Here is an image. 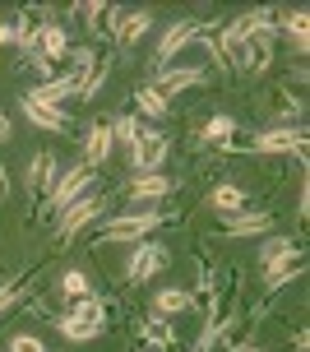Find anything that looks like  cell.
<instances>
[{
    "label": "cell",
    "instance_id": "obj_12",
    "mask_svg": "<svg viewBox=\"0 0 310 352\" xmlns=\"http://www.w3.org/2000/svg\"><path fill=\"white\" fill-rule=\"evenodd\" d=\"M301 274H306V250H292V255H283V260L264 264V287L278 292V287H287V283L301 278Z\"/></svg>",
    "mask_w": 310,
    "mask_h": 352
},
{
    "label": "cell",
    "instance_id": "obj_5",
    "mask_svg": "<svg viewBox=\"0 0 310 352\" xmlns=\"http://www.w3.org/2000/svg\"><path fill=\"white\" fill-rule=\"evenodd\" d=\"M245 148H250V153H296V158H306V130L274 125V130H259Z\"/></svg>",
    "mask_w": 310,
    "mask_h": 352
},
{
    "label": "cell",
    "instance_id": "obj_7",
    "mask_svg": "<svg viewBox=\"0 0 310 352\" xmlns=\"http://www.w3.org/2000/svg\"><path fill=\"white\" fill-rule=\"evenodd\" d=\"M195 37H204V28H199L195 19H181V23H172V28L162 33V42H157L153 65H157V70H167V65L176 60V52H186V47L195 42Z\"/></svg>",
    "mask_w": 310,
    "mask_h": 352
},
{
    "label": "cell",
    "instance_id": "obj_27",
    "mask_svg": "<svg viewBox=\"0 0 310 352\" xmlns=\"http://www.w3.org/2000/svg\"><path fill=\"white\" fill-rule=\"evenodd\" d=\"M269 107H274V116L283 125H292V116H301V98H296V93H287V88H278L274 98H269Z\"/></svg>",
    "mask_w": 310,
    "mask_h": 352
},
{
    "label": "cell",
    "instance_id": "obj_36",
    "mask_svg": "<svg viewBox=\"0 0 310 352\" xmlns=\"http://www.w3.org/2000/svg\"><path fill=\"white\" fill-rule=\"evenodd\" d=\"M5 42H14V28H10V23H0V47H5Z\"/></svg>",
    "mask_w": 310,
    "mask_h": 352
},
{
    "label": "cell",
    "instance_id": "obj_11",
    "mask_svg": "<svg viewBox=\"0 0 310 352\" xmlns=\"http://www.w3.org/2000/svg\"><path fill=\"white\" fill-rule=\"evenodd\" d=\"M56 181H60V158L42 148V153H37V158L28 162V190H33V195H42V199H47V195H52V186H56Z\"/></svg>",
    "mask_w": 310,
    "mask_h": 352
},
{
    "label": "cell",
    "instance_id": "obj_24",
    "mask_svg": "<svg viewBox=\"0 0 310 352\" xmlns=\"http://www.w3.org/2000/svg\"><path fill=\"white\" fill-rule=\"evenodd\" d=\"M236 130H241V125H236V116H208L199 135H204L208 144H232V140H236Z\"/></svg>",
    "mask_w": 310,
    "mask_h": 352
},
{
    "label": "cell",
    "instance_id": "obj_9",
    "mask_svg": "<svg viewBox=\"0 0 310 352\" xmlns=\"http://www.w3.org/2000/svg\"><path fill=\"white\" fill-rule=\"evenodd\" d=\"M208 79L204 65H167V70H157V93L167 98V93H181V88H199Z\"/></svg>",
    "mask_w": 310,
    "mask_h": 352
},
{
    "label": "cell",
    "instance_id": "obj_21",
    "mask_svg": "<svg viewBox=\"0 0 310 352\" xmlns=\"http://www.w3.org/2000/svg\"><path fill=\"white\" fill-rule=\"evenodd\" d=\"M52 324L69 338V343H88V338L102 334V324H93V320H79V316H52Z\"/></svg>",
    "mask_w": 310,
    "mask_h": 352
},
{
    "label": "cell",
    "instance_id": "obj_29",
    "mask_svg": "<svg viewBox=\"0 0 310 352\" xmlns=\"http://www.w3.org/2000/svg\"><path fill=\"white\" fill-rule=\"evenodd\" d=\"M135 102H139V111H144V116H153V121H157V116H167V98H162V93H157L153 84H144V88H139V93H135Z\"/></svg>",
    "mask_w": 310,
    "mask_h": 352
},
{
    "label": "cell",
    "instance_id": "obj_2",
    "mask_svg": "<svg viewBox=\"0 0 310 352\" xmlns=\"http://www.w3.org/2000/svg\"><path fill=\"white\" fill-rule=\"evenodd\" d=\"M167 223L162 209H135V213H116L102 228V241H148L157 228Z\"/></svg>",
    "mask_w": 310,
    "mask_h": 352
},
{
    "label": "cell",
    "instance_id": "obj_33",
    "mask_svg": "<svg viewBox=\"0 0 310 352\" xmlns=\"http://www.w3.org/2000/svg\"><path fill=\"white\" fill-rule=\"evenodd\" d=\"M283 28H287V33L296 37V47H301V52H306V10H292V14H283Z\"/></svg>",
    "mask_w": 310,
    "mask_h": 352
},
{
    "label": "cell",
    "instance_id": "obj_15",
    "mask_svg": "<svg viewBox=\"0 0 310 352\" xmlns=\"http://www.w3.org/2000/svg\"><path fill=\"white\" fill-rule=\"evenodd\" d=\"M74 14H88V33H93V37H111V33H116V23H121V10H116V5H102V0H93V5H74Z\"/></svg>",
    "mask_w": 310,
    "mask_h": 352
},
{
    "label": "cell",
    "instance_id": "obj_17",
    "mask_svg": "<svg viewBox=\"0 0 310 352\" xmlns=\"http://www.w3.org/2000/svg\"><path fill=\"white\" fill-rule=\"evenodd\" d=\"M172 190H176V181L162 176V172H148V176H135V181H130V199H139V204H144V199H148V204H153V199H167Z\"/></svg>",
    "mask_w": 310,
    "mask_h": 352
},
{
    "label": "cell",
    "instance_id": "obj_28",
    "mask_svg": "<svg viewBox=\"0 0 310 352\" xmlns=\"http://www.w3.org/2000/svg\"><path fill=\"white\" fill-rule=\"evenodd\" d=\"M98 60H102V56L93 52V47H74V52H69V70H65V74H74V79L84 84L88 74H93V65H98Z\"/></svg>",
    "mask_w": 310,
    "mask_h": 352
},
{
    "label": "cell",
    "instance_id": "obj_8",
    "mask_svg": "<svg viewBox=\"0 0 310 352\" xmlns=\"http://www.w3.org/2000/svg\"><path fill=\"white\" fill-rule=\"evenodd\" d=\"M23 98H28V102H37V107H47V111H65L69 98H79V79H74V74H60V79L33 84Z\"/></svg>",
    "mask_w": 310,
    "mask_h": 352
},
{
    "label": "cell",
    "instance_id": "obj_10",
    "mask_svg": "<svg viewBox=\"0 0 310 352\" xmlns=\"http://www.w3.org/2000/svg\"><path fill=\"white\" fill-rule=\"evenodd\" d=\"M274 232V213L255 209V213H232V223L223 228V241H236V236H269Z\"/></svg>",
    "mask_w": 310,
    "mask_h": 352
},
{
    "label": "cell",
    "instance_id": "obj_26",
    "mask_svg": "<svg viewBox=\"0 0 310 352\" xmlns=\"http://www.w3.org/2000/svg\"><path fill=\"white\" fill-rule=\"evenodd\" d=\"M107 79H111V56H102V60L93 65V74H88L84 84H79V98H84V102H93V98H98V93L107 88Z\"/></svg>",
    "mask_w": 310,
    "mask_h": 352
},
{
    "label": "cell",
    "instance_id": "obj_13",
    "mask_svg": "<svg viewBox=\"0 0 310 352\" xmlns=\"http://www.w3.org/2000/svg\"><path fill=\"white\" fill-rule=\"evenodd\" d=\"M135 334L144 338L153 352H172L176 348V329H172V320H162V316H144L135 324Z\"/></svg>",
    "mask_w": 310,
    "mask_h": 352
},
{
    "label": "cell",
    "instance_id": "obj_31",
    "mask_svg": "<svg viewBox=\"0 0 310 352\" xmlns=\"http://www.w3.org/2000/svg\"><path fill=\"white\" fill-rule=\"evenodd\" d=\"M139 135H144V125L135 121V116H116V121H111V140L116 144H125V148H135V140Z\"/></svg>",
    "mask_w": 310,
    "mask_h": 352
},
{
    "label": "cell",
    "instance_id": "obj_18",
    "mask_svg": "<svg viewBox=\"0 0 310 352\" xmlns=\"http://www.w3.org/2000/svg\"><path fill=\"white\" fill-rule=\"evenodd\" d=\"M148 28H153V14H148V10H130V14H121V23H116L111 37H116V47H135Z\"/></svg>",
    "mask_w": 310,
    "mask_h": 352
},
{
    "label": "cell",
    "instance_id": "obj_19",
    "mask_svg": "<svg viewBox=\"0 0 310 352\" xmlns=\"http://www.w3.org/2000/svg\"><path fill=\"white\" fill-rule=\"evenodd\" d=\"M190 306H195V292H186V287H162L153 297V316L172 320V316H186Z\"/></svg>",
    "mask_w": 310,
    "mask_h": 352
},
{
    "label": "cell",
    "instance_id": "obj_32",
    "mask_svg": "<svg viewBox=\"0 0 310 352\" xmlns=\"http://www.w3.org/2000/svg\"><path fill=\"white\" fill-rule=\"evenodd\" d=\"M19 301H23V283H19V278H10V283H0V320L10 316V311H14Z\"/></svg>",
    "mask_w": 310,
    "mask_h": 352
},
{
    "label": "cell",
    "instance_id": "obj_35",
    "mask_svg": "<svg viewBox=\"0 0 310 352\" xmlns=\"http://www.w3.org/2000/svg\"><path fill=\"white\" fill-rule=\"evenodd\" d=\"M5 199H10V172L0 167V204H5Z\"/></svg>",
    "mask_w": 310,
    "mask_h": 352
},
{
    "label": "cell",
    "instance_id": "obj_38",
    "mask_svg": "<svg viewBox=\"0 0 310 352\" xmlns=\"http://www.w3.org/2000/svg\"><path fill=\"white\" fill-rule=\"evenodd\" d=\"M232 352H264V348H255V343H232Z\"/></svg>",
    "mask_w": 310,
    "mask_h": 352
},
{
    "label": "cell",
    "instance_id": "obj_23",
    "mask_svg": "<svg viewBox=\"0 0 310 352\" xmlns=\"http://www.w3.org/2000/svg\"><path fill=\"white\" fill-rule=\"evenodd\" d=\"M10 28H14V47H19L23 56H33L37 42H42V23H33V14H19Z\"/></svg>",
    "mask_w": 310,
    "mask_h": 352
},
{
    "label": "cell",
    "instance_id": "obj_25",
    "mask_svg": "<svg viewBox=\"0 0 310 352\" xmlns=\"http://www.w3.org/2000/svg\"><path fill=\"white\" fill-rule=\"evenodd\" d=\"M292 250H301V241H292V236H264L259 241V264H274V260H283V255H292Z\"/></svg>",
    "mask_w": 310,
    "mask_h": 352
},
{
    "label": "cell",
    "instance_id": "obj_14",
    "mask_svg": "<svg viewBox=\"0 0 310 352\" xmlns=\"http://www.w3.org/2000/svg\"><path fill=\"white\" fill-rule=\"evenodd\" d=\"M19 111L33 121V130H47V135H69V116H65V111H47V107L28 102L23 93H19Z\"/></svg>",
    "mask_w": 310,
    "mask_h": 352
},
{
    "label": "cell",
    "instance_id": "obj_16",
    "mask_svg": "<svg viewBox=\"0 0 310 352\" xmlns=\"http://www.w3.org/2000/svg\"><path fill=\"white\" fill-rule=\"evenodd\" d=\"M111 148H116V140H111V125H107V121L88 125V140H84V162H88V167H102V162L111 158Z\"/></svg>",
    "mask_w": 310,
    "mask_h": 352
},
{
    "label": "cell",
    "instance_id": "obj_3",
    "mask_svg": "<svg viewBox=\"0 0 310 352\" xmlns=\"http://www.w3.org/2000/svg\"><path fill=\"white\" fill-rule=\"evenodd\" d=\"M167 264H172V255H167L162 241H139V246L130 250V260H125V283H130V287H144V283L157 278Z\"/></svg>",
    "mask_w": 310,
    "mask_h": 352
},
{
    "label": "cell",
    "instance_id": "obj_37",
    "mask_svg": "<svg viewBox=\"0 0 310 352\" xmlns=\"http://www.w3.org/2000/svg\"><path fill=\"white\" fill-rule=\"evenodd\" d=\"M10 140V116H5V111H0V144Z\"/></svg>",
    "mask_w": 310,
    "mask_h": 352
},
{
    "label": "cell",
    "instance_id": "obj_1",
    "mask_svg": "<svg viewBox=\"0 0 310 352\" xmlns=\"http://www.w3.org/2000/svg\"><path fill=\"white\" fill-rule=\"evenodd\" d=\"M84 195H93V167H88V162H74V167L60 172L52 195L42 199V213H47V218H60V213H65L74 199H84Z\"/></svg>",
    "mask_w": 310,
    "mask_h": 352
},
{
    "label": "cell",
    "instance_id": "obj_6",
    "mask_svg": "<svg viewBox=\"0 0 310 352\" xmlns=\"http://www.w3.org/2000/svg\"><path fill=\"white\" fill-rule=\"evenodd\" d=\"M167 153H172V140L167 135H157V130H144L135 140V148H130V167H135L139 176L157 172L162 162H167Z\"/></svg>",
    "mask_w": 310,
    "mask_h": 352
},
{
    "label": "cell",
    "instance_id": "obj_4",
    "mask_svg": "<svg viewBox=\"0 0 310 352\" xmlns=\"http://www.w3.org/2000/svg\"><path fill=\"white\" fill-rule=\"evenodd\" d=\"M102 213H107V199L98 190L84 195V199H74V204L56 218V236H60V241H69V236H79V232H84L93 218H102Z\"/></svg>",
    "mask_w": 310,
    "mask_h": 352
},
{
    "label": "cell",
    "instance_id": "obj_22",
    "mask_svg": "<svg viewBox=\"0 0 310 352\" xmlns=\"http://www.w3.org/2000/svg\"><path fill=\"white\" fill-rule=\"evenodd\" d=\"M208 204H213L218 213H241L245 190H241V186H232V181H218V186L208 190Z\"/></svg>",
    "mask_w": 310,
    "mask_h": 352
},
{
    "label": "cell",
    "instance_id": "obj_34",
    "mask_svg": "<svg viewBox=\"0 0 310 352\" xmlns=\"http://www.w3.org/2000/svg\"><path fill=\"white\" fill-rule=\"evenodd\" d=\"M10 352H47V343L37 334H14L10 338Z\"/></svg>",
    "mask_w": 310,
    "mask_h": 352
},
{
    "label": "cell",
    "instance_id": "obj_20",
    "mask_svg": "<svg viewBox=\"0 0 310 352\" xmlns=\"http://www.w3.org/2000/svg\"><path fill=\"white\" fill-rule=\"evenodd\" d=\"M37 52L42 60L52 65V60H69V33L60 23H42V42H37Z\"/></svg>",
    "mask_w": 310,
    "mask_h": 352
},
{
    "label": "cell",
    "instance_id": "obj_30",
    "mask_svg": "<svg viewBox=\"0 0 310 352\" xmlns=\"http://www.w3.org/2000/svg\"><path fill=\"white\" fill-rule=\"evenodd\" d=\"M60 292H65V297H93V283H88V274L84 269H69V274H60Z\"/></svg>",
    "mask_w": 310,
    "mask_h": 352
}]
</instances>
